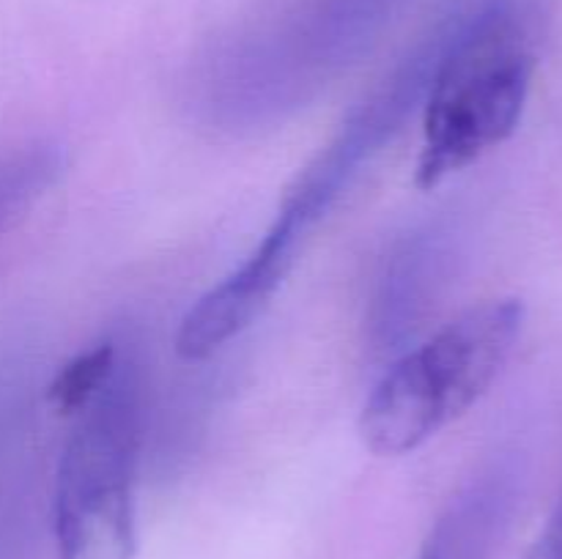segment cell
Returning a JSON list of instances; mask_svg holds the SVG:
<instances>
[{
  "mask_svg": "<svg viewBox=\"0 0 562 559\" xmlns=\"http://www.w3.org/2000/svg\"><path fill=\"white\" fill-rule=\"evenodd\" d=\"M532 69L525 25L508 3L483 5L439 36L415 170L420 190H431L514 135L530 96Z\"/></svg>",
  "mask_w": 562,
  "mask_h": 559,
  "instance_id": "cell-1",
  "label": "cell"
},
{
  "mask_svg": "<svg viewBox=\"0 0 562 559\" xmlns=\"http://www.w3.org/2000/svg\"><path fill=\"white\" fill-rule=\"evenodd\" d=\"M521 327L519 299L483 301L401 356L362 406L366 447L406 455L467 414L508 365Z\"/></svg>",
  "mask_w": 562,
  "mask_h": 559,
  "instance_id": "cell-2",
  "label": "cell"
},
{
  "mask_svg": "<svg viewBox=\"0 0 562 559\" xmlns=\"http://www.w3.org/2000/svg\"><path fill=\"white\" fill-rule=\"evenodd\" d=\"M140 370L115 362L80 411L55 482L58 559H135V475L140 453Z\"/></svg>",
  "mask_w": 562,
  "mask_h": 559,
  "instance_id": "cell-3",
  "label": "cell"
},
{
  "mask_svg": "<svg viewBox=\"0 0 562 559\" xmlns=\"http://www.w3.org/2000/svg\"><path fill=\"white\" fill-rule=\"evenodd\" d=\"M311 228L313 223L300 208L283 203L278 219L267 230L261 244L250 252V258L223 283L206 290L181 318L176 354L187 362L209 360L214 351L252 327V321L267 310L283 285L294 263L296 247Z\"/></svg>",
  "mask_w": 562,
  "mask_h": 559,
  "instance_id": "cell-4",
  "label": "cell"
},
{
  "mask_svg": "<svg viewBox=\"0 0 562 559\" xmlns=\"http://www.w3.org/2000/svg\"><path fill=\"white\" fill-rule=\"evenodd\" d=\"M497 510L483 491L461 497L428 535L420 559H486L492 548Z\"/></svg>",
  "mask_w": 562,
  "mask_h": 559,
  "instance_id": "cell-5",
  "label": "cell"
},
{
  "mask_svg": "<svg viewBox=\"0 0 562 559\" xmlns=\"http://www.w3.org/2000/svg\"><path fill=\"white\" fill-rule=\"evenodd\" d=\"M115 362H119V351L110 340L66 362L47 389L53 409L58 414H75V411L86 409L97 398L99 389L108 384L110 373L115 370Z\"/></svg>",
  "mask_w": 562,
  "mask_h": 559,
  "instance_id": "cell-6",
  "label": "cell"
},
{
  "mask_svg": "<svg viewBox=\"0 0 562 559\" xmlns=\"http://www.w3.org/2000/svg\"><path fill=\"white\" fill-rule=\"evenodd\" d=\"M527 559H562V497L558 507H554L552 518H549L547 529L538 537L536 548H532Z\"/></svg>",
  "mask_w": 562,
  "mask_h": 559,
  "instance_id": "cell-7",
  "label": "cell"
},
{
  "mask_svg": "<svg viewBox=\"0 0 562 559\" xmlns=\"http://www.w3.org/2000/svg\"><path fill=\"white\" fill-rule=\"evenodd\" d=\"M22 203H25V195H22L20 181L11 173L9 164H0V217H5L11 208H20Z\"/></svg>",
  "mask_w": 562,
  "mask_h": 559,
  "instance_id": "cell-8",
  "label": "cell"
}]
</instances>
